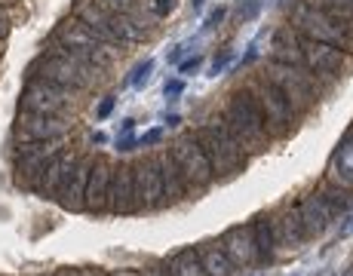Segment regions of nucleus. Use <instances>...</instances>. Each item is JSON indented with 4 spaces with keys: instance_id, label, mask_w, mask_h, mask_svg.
Returning <instances> with one entry per match:
<instances>
[{
    "instance_id": "1",
    "label": "nucleus",
    "mask_w": 353,
    "mask_h": 276,
    "mask_svg": "<svg viewBox=\"0 0 353 276\" xmlns=\"http://www.w3.org/2000/svg\"><path fill=\"white\" fill-rule=\"evenodd\" d=\"M101 68H96L92 62H86L83 56L71 52L68 46H62L59 40H50L46 52L31 65V77L46 80V83L59 86L68 92H86L101 80Z\"/></svg>"
},
{
    "instance_id": "2",
    "label": "nucleus",
    "mask_w": 353,
    "mask_h": 276,
    "mask_svg": "<svg viewBox=\"0 0 353 276\" xmlns=\"http://www.w3.org/2000/svg\"><path fill=\"white\" fill-rule=\"evenodd\" d=\"M194 138L200 141L203 153H206L209 166H212V172H215V181L219 178H234L236 172L246 169V163H249L246 147L236 141V136L228 129V123L221 117L200 123L194 129Z\"/></svg>"
},
{
    "instance_id": "3",
    "label": "nucleus",
    "mask_w": 353,
    "mask_h": 276,
    "mask_svg": "<svg viewBox=\"0 0 353 276\" xmlns=\"http://www.w3.org/2000/svg\"><path fill=\"white\" fill-rule=\"evenodd\" d=\"M289 28L307 40H320V43L353 52V22H335L332 16H325L314 0H295L292 3Z\"/></svg>"
},
{
    "instance_id": "4",
    "label": "nucleus",
    "mask_w": 353,
    "mask_h": 276,
    "mask_svg": "<svg viewBox=\"0 0 353 276\" xmlns=\"http://www.w3.org/2000/svg\"><path fill=\"white\" fill-rule=\"evenodd\" d=\"M221 120H225L228 129L236 136V141L246 147L249 157H252V153H261L264 147H268L270 136H268V129H264V114H261V107H258L255 98L249 96V89L230 92Z\"/></svg>"
},
{
    "instance_id": "5",
    "label": "nucleus",
    "mask_w": 353,
    "mask_h": 276,
    "mask_svg": "<svg viewBox=\"0 0 353 276\" xmlns=\"http://www.w3.org/2000/svg\"><path fill=\"white\" fill-rule=\"evenodd\" d=\"M261 77H268L270 83H274L276 89L286 96V102L292 105V111H295L298 117H301V114H307L310 107L316 105V98H320V83H316V77L310 71L292 68V65H283V62L268 59Z\"/></svg>"
},
{
    "instance_id": "6",
    "label": "nucleus",
    "mask_w": 353,
    "mask_h": 276,
    "mask_svg": "<svg viewBox=\"0 0 353 276\" xmlns=\"http://www.w3.org/2000/svg\"><path fill=\"white\" fill-rule=\"evenodd\" d=\"M246 89H249V96L258 102V107H261L264 129H268L270 141H274V138H286L289 132L295 129V120H298V114L292 111V105L286 102V96H283V92L276 89L268 77H252L246 83Z\"/></svg>"
},
{
    "instance_id": "7",
    "label": "nucleus",
    "mask_w": 353,
    "mask_h": 276,
    "mask_svg": "<svg viewBox=\"0 0 353 276\" xmlns=\"http://www.w3.org/2000/svg\"><path fill=\"white\" fill-rule=\"evenodd\" d=\"M169 153H172L181 178H185L188 193H203L215 184V172H212V166H209L206 153H203L200 141L194 138V132H185V136L175 138L172 147H169Z\"/></svg>"
},
{
    "instance_id": "8",
    "label": "nucleus",
    "mask_w": 353,
    "mask_h": 276,
    "mask_svg": "<svg viewBox=\"0 0 353 276\" xmlns=\"http://www.w3.org/2000/svg\"><path fill=\"white\" fill-rule=\"evenodd\" d=\"M52 40H59L62 46H68V50L77 52V56H83L86 62H92L101 71H108L114 62H117V50H114V46H108L105 40H99L96 34H90V31H86L74 16L65 19V22L59 25L56 37H52Z\"/></svg>"
},
{
    "instance_id": "9",
    "label": "nucleus",
    "mask_w": 353,
    "mask_h": 276,
    "mask_svg": "<svg viewBox=\"0 0 353 276\" xmlns=\"http://www.w3.org/2000/svg\"><path fill=\"white\" fill-rule=\"evenodd\" d=\"M298 46L304 52V65L307 71L316 77V83H332L335 77H341L344 71L353 68V52L347 50H338V46H329V43H320V40H307L298 34Z\"/></svg>"
},
{
    "instance_id": "10",
    "label": "nucleus",
    "mask_w": 353,
    "mask_h": 276,
    "mask_svg": "<svg viewBox=\"0 0 353 276\" xmlns=\"http://www.w3.org/2000/svg\"><path fill=\"white\" fill-rule=\"evenodd\" d=\"M74 96H77V92L59 89V86L46 83V80L31 77L28 86L22 89V111L43 114V117H68V120H71Z\"/></svg>"
},
{
    "instance_id": "11",
    "label": "nucleus",
    "mask_w": 353,
    "mask_h": 276,
    "mask_svg": "<svg viewBox=\"0 0 353 276\" xmlns=\"http://www.w3.org/2000/svg\"><path fill=\"white\" fill-rule=\"evenodd\" d=\"M65 138L59 141H28V145H19V153H16V181H22L25 187L34 184L40 172L50 166V160L56 157L62 147Z\"/></svg>"
},
{
    "instance_id": "12",
    "label": "nucleus",
    "mask_w": 353,
    "mask_h": 276,
    "mask_svg": "<svg viewBox=\"0 0 353 276\" xmlns=\"http://www.w3.org/2000/svg\"><path fill=\"white\" fill-rule=\"evenodd\" d=\"M270 237H274V252L276 258H286V255L301 252V246L307 242L301 231V218H298L295 206H283L280 212L270 215Z\"/></svg>"
},
{
    "instance_id": "13",
    "label": "nucleus",
    "mask_w": 353,
    "mask_h": 276,
    "mask_svg": "<svg viewBox=\"0 0 353 276\" xmlns=\"http://www.w3.org/2000/svg\"><path fill=\"white\" fill-rule=\"evenodd\" d=\"M71 132V120L68 117H43V114L19 111L16 117V138L19 145L28 141H59Z\"/></svg>"
},
{
    "instance_id": "14",
    "label": "nucleus",
    "mask_w": 353,
    "mask_h": 276,
    "mask_svg": "<svg viewBox=\"0 0 353 276\" xmlns=\"http://www.w3.org/2000/svg\"><path fill=\"white\" fill-rule=\"evenodd\" d=\"M132 172H135V197H139V206L145 209V212H157V209L166 206L157 160H154V157H145L141 163L132 166Z\"/></svg>"
},
{
    "instance_id": "15",
    "label": "nucleus",
    "mask_w": 353,
    "mask_h": 276,
    "mask_svg": "<svg viewBox=\"0 0 353 276\" xmlns=\"http://www.w3.org/2000/svg\"><path fill=\"white\" fill-rule=\"evenodd\" d=\"M219 246L225 248V255L230 258V264H234L236 270H246V267H255L258 264V248H255L252 221H246V224H236V227H228L225 237L219 240Z\"/></svg>"
},
{
    "instance_id": "16",
    "label": "nucleus",
    "mask_w": 353,
    "mask_h": 276,
    "mask_svg": "<svg viewBox=\"0 0 353 276\" xmlns=\"http://www.w3.org/2000/svg\"><path fill=\"white\" fill-rule=\"evenodd\" d=\"M295 209H298V218H301V231H304V237H307V240H320L323 233L332 227V221L338 218V215L329 209V203H325V200L320 197V191L304 193V197L295 203Z\"/></svg>"
},
{
    "instance_id": "17",
    "label": "nucleus",
    "mask_w": 353,
    "mask_h": 276,
    "mask_svg": "<svg viewBox=\"0 0 353 276\" xmlns=\"http://www.w3.org/2000/svg\"><path fill=\"white\" fill-rule=\"evenodd\" d=\"M108 212L111 215H135V212H141L139 197H135V172H132V166H117V169L111 172Z\"/></svg>"
},
{
    "instance_id": "18",
    "label": "nucleus",
    "mask_w": 353,
    "mask_h": 276,
    "mask_svg": "<svg viewBox=\"0 0 353 276\" xmlns=\"http://www.w3.org/2000/svg\"><path fill=\"white\" fill-rule=\"evenodd\" d=\"M77 160H80L77 151H59L56 157L50 160V166H46V169L40 172L37 178H34V184L28 187V191L40 193L43 200H56L59 187H62V181L68 178V172L77 166Z\"/></svg>"
},
{
    "instance_id": "19",
    "label": "nucleus",
    "mask_w": 353,
    "mask_h": 276,
    "mask_svg": "<svg viewBox=\"0 0 353 276\" xmlns=\"http://www.w3.org/2000/svg\"><path fill=\"white\" fill-rule=\"evenodd\" d=\"M92 172V157H80L77 166L68 172V178L62 181L56 193V203L65 209V212H83V193H86V181H90Z\"/></svg>"
},
{
    "instance_id": "20",
    "label": "nucleus",
    "mask_w": 353,
    "mask_h": 276,
    "mask_svg": "<svg viewBox=\"0 0 353 276\" xmlns=\"http://www.w3.org/2000/svg\"><path fill=\"white\" fill-rule=\"evenodd\" d=\"M111 172H114V166L108 163V160H101V157L92 160V172H90V181H86V193H83V212H92V215H105V212H108Z\"/></svg>"
},
{
    "instance_id": "21",
    "label": "nucleus",
    "mask_w": 353,
    "mask_h": 276,
    "mask_svg": "<svg viewBox=\"0 0 353 276\" xmlns=\"http://www.w3.org/2000/svg\"><path fill=\"white\" fill-rule=\"evenodd\" d=\"M71 16L77 19L80 25H83L90 34H96L99 40H105L108 46H114L117 50V37L111 34V12H105L101 6L96 3V0H74V10Z\"/></svg>"
},
{
    "instance_id": "22",
    "label": "nucleus",
    "mask_w": 353,
    "mask_h": 276,
    "mask_svg": "<svg viewBox=\"0 0 353 276\" xmlns=\"http://www.w3.org/2000/svg\"><path fill=\"white\" fill-rule=\"evenodd\" d=\"M338 187H350L353 191V129L344 132V138L338 141L335 153H332V166H329V178Z\"/></svg>"
},
{
    "instance_id": "23",
    "label": "nucleus",
    "mask_w": 353,
    "mask_h": 276,
    "mask_svg": "<svg viewBox=\"0 0 353 276\" xmlns=\"http://www.w3.org/2000/svg\"><path fill=\"white\" fill-rule=\"evenodd\" d=\"M154 160H157V169H160V178H163V197H166V206L181 203V200L188 197V184H185V178H181L179 166H175L172 153L160 151Z\"/></svg>"
},
{
    "instance_id": "24",
    "label": "nucleus",
    "mask_w": 353,
    "mask_h": 276,
    "mask_svg": "<svg viewBox=\"0 0 353 276\" xmlns=\"http://www.w3.org/2000/svg\"><path fill=\"white\" fill-rule=\"evenodd\" d=\"M270 59H274V62H283V65H292V68L307 71L304 52H301V46H298V34L292 28H280L274 34V40H270Z\"/></svg>"
},
{
    "instance_id": "25",
    "label": "nucleus",
    "mask_w": 353,
    "mask_h": 276,
    "mask_svg": "<svg viewBox=\"0 0 353 276\" xmlns=\"http://www.w3.org/2000/svg\"><path fill=\"white\" fill-rule=\"evenodd\" d=\"M196 258H200V267L206 276H234V270H236L219 242H203V246H196Z\"/></svg>"
},
{
    "instance_id": "26",
    "label": "nucleus",
    "mask_w": 353,
    "mask_h": 276,
    "mask_svg": "<svg viewBox=\"0 0 353 276\" xmlns=\"http://www.w3.org/2000/svg\"><path fill=\"white\" fill-rule=\"evenodd\" d=\"M111 34L117 37L120 46L141 43L148 37V28L132 16V12H111Z\"/></svg>"
},
{
    "instance_id": "27",
    "label": "nucleus",
    "mask_w": 353,
    "mask_h": 276,
    "mask_svg": "<svg viewBox=\"0 0 353 276\" xmlns=\"http://www.w3.org/2000/svg\"><path fill=\"white\" fill-rule=\"evenodd\" d=\"M163 267H166L169 276H206L200 267V258H196V246L179 248L175 255H169V261Z\"/></svg>"
},
{
    "instance_id": "28",
    "label": "nucleus",
    "mask_w": 353,
    "mask_h": 276,
    "mask_svg": "<svg viewBox=\"0 0 353 276\" xmlns=\"http://www.w3.org/2000/svg\"><path fill=\"white\" fill-rule=\"evenodd\" d=\"M252 233H255V248H258V264H274V237H270V215H255L252 218Z\"/></svg>"
},
{
    "instance_id": "29",
    "label": "nucleus",
    "mask_w": 353,
    "mask_h": 276,
    "mask_svg": "<svg viewBox=\"0 0 353 276\" xmlns=\"http://www.w3.org/2000/svg\"><path fill=\"white\" fill-rule=\"evenodd\" d=\"M320 197L329 203V209L335 215L353 212V191H350V187H338V184H332V181H323V184H320Z\"/></svg>"
},
{
    "instance_id": "30",
    "label": "nucleus",
    "mask_w": 353,
    "mask_h": 276,
    "mask_svg": "<svg viewBox=\"0 0 353 276\" xmlns=\"http://www.w3.org/2000/svg\"><path fill=\"white\" fill-rule=\"evenodd\" d=\"M151 71H154V62H151V59H145L141 65H135L132 77H129V86H135V89L148 86V80H151Z\"/></svg>"
},
{
    "instance_id": "31",
    "label": "nucleus",
    "mask_w": 353,
    "mask_h": 276,
    "mask_svg": "<svg viewBox=\"0 0 353 276\" xmlns=\"http://www.w3.org/2000/svg\"><path fill=\"white\" fill-rule=\"evenodd\" d=\"M230 62H234V50H221L219 56L212 59V65H209V74H212V77H219V74H225V68Z\"/></svg>"
},
{
    "instance_id": "32",
    "label": "nucleus",
    "mask_w": 353,
    "mask_h": 276,
    "mask_svg": "<svg viewBox=\"0 0 353 276\" xmlns=\"http://www.w3.org/2000/svg\"><path fill=\"white\" fill-rule=\"evenodd\" d=\"M258 10H261V0H240V6H236V19H240V22H249V19L258 16Z\"/></svg>"
},
{
    "instance_id": "33",
    "label": "nucleus",
    "mask_w": 353,
    "mask_h": 276,
    "mask_svg": "<svg viewBox=\"0 0 353 276\" xmlns=\"http://www.w3.org/2000/svg\"><path fill=\"white\" fill-rule=\"evenodd\" d=\"M163 136H166V129H163V126H157V129L141 132V136H139V147H154V145H160Z\"/></svg>"
},
{
    "instance_id": "34",
    "label": "nucleus",
    "mask_w": 353,
    "mask_h": 276,
    "mask_svg": "<svg viewBox=\"0 0 353 276\" xmlns=\"http://www.w3.org/2000/svg\"><path fill=\"white\" fill-rule=\"evenodd\" d=\"M181 92H185V80H166V83H163V98H166V102H175Z\"/></svg>"
},
{
    "instance_id": "35",
    "label": "nucleus",
    "mask_w": 353,
    "mask_h": 276,
    "mask_svg": "<svg viewBox=\"0 0 353 276\" xmlns=\"http://www.w3.org/2000/svg\"><path fill=\"white\" fill-rule=\"evenodd\" d=\"M225 16H228V10H225V6H215V10L206 16V22H203V31H215L221 22H225Z\"/></svg>"
},
{
    "instance_id": "36",
    "label": "nucleus",
    "mask_w": 353,
    "mask_h": 276,
    "mask_svg": "<svg viewBox=\"0 0 353 276\" xmlns=\"http://www.w3.org/2000/svg\"><path fill=\"white\" fill-rule=\"evenodd\" d=\"M105 12H129L132 10V0H96Z\"/></svg>"
},
{
    "instance_id": "37",
    "label": "nucleus",
    "mask_w": 353,
    "mask_h": 276,
    "mask_svg": "<svg viewBox=\"0 0 353 276\" xmlns=\"http://www.w3.org/2000/svg\"><path fill=\"white\" fill-rule=\"evenodd\" d=\"M135 147H139V138H132V132L114 138V151L117 153H129V151H135Z\"/></svg>"
},
{
    "instance_id": "38",
    "label": "nucleus",
    "mask_w": 353,
    "mask_h": 276,
    "mask_svg": "<svg viewBox=\"0 0 353 276\" xmlns=\"http://www.w3.org/2000/svg\"><path fill=\"white\" fill-rule=\"evenodd\" d=\"M316 6H323V10H344L353 16V0H314Z\"/></svg>"
},
{
    "instance_id": "39",
    "label": "nucleus",
    "mask_w": 353,
    "mask_h": 276,
    "mask_svg": "<svg viewBox=\"0 0 353 276\" xmlns=\"http://www.w3.org/2000/svg\"><path fill=\"white\" fill-rule=\"evenodd\" d=\"M114 107H117V96H105V98H101V102H99V120H108V117H111V114H114Z\"/></svg>"
},
{
    "instance_id": "40",
    "label": "nucleus",
    "mask_w": 353,
    "mask_h": 276,
    "mask_svg": "<svg viewBox=\"0 0 353 276\" xmlns=\"http://www.w3.org/2000/svg\"><path fill=\"white\" fill-rule=\"evenodd\" d=\"M200 65H203V56L196 52V56L185 59V62H179V71H181V74H196V71H200Z\"/></svg>"
},
{
    "instance_id": "41",
    "label": "nucleus",
    "mask_w": 353,
    "mask_h": 276,
    "mask_svg": "<svg viewBox=\"0 0 353 276\" xmlns=\"http://www.w3.org/2000/svg\"><path fill=\"white\" fill-rule=\"evenodd\" d=\"M12 31V22H10V12H6V6H0V40H6Z\"/></svg>"
},
{
    "instance_id": "42",
    "label": "nucleus",
    "mask_w": 353,
    "mask_h": 276,
    "mask_svg": "<svg viewBox=\"0 0 353 276\" xmlns=\"http://www.w3.org/2000/svg\"><path fill=\"white\" fill-rule=\"evenodd\" d=\"M175 10V0H154V12L163 19V16H169V12Z\"/></svg>"
},
{
    "instance_id": "43",
    "label": "nucleus",
    "mask_w": 353,
    "mask_h": 276,
    "mask_svg": "<svg viewBox=\"0 0 353 276\" xmlns=\"http://www.w3.org/2000/svg\"><path fill=\"white\" fill-rule=\"evenodd\" d=\"M255 59H258V46L252 43V46H249V52H246V56H243V59H240V68H246V65H252V62H255Z\"/></svg>"
},
{
    "instance_id": "44",
    "label": "nucleus",
    "mask_w": 353,
    "mask_h": 276,
    "mask_svg": "<svg viewBox=\"0 0 353 276\" xmlns=\"http://www.w3.org/2000/svg\"><path fill=\"white\" fill-rule=\"evenodd\" d=\"M132 129H135V120H132V117H126L123 123H120V132H117V136H126V132H132Z\"/></svg>"
},
{
    "instance_id": "45",
    "label": "nucleus",
    "mask_w": 353,
    "mask_h": 276,
    "mask_svg": "<svg viewBox=\"0 0 353 276\" xmlns=\"http://www.w3.org/2000/svg\"><path fill=\"white\" fill-rule=\"evenodd\" d=\"M185 50H188V46H175V50L172 52H169V62H181V56H185Z\"/></svg>"
},
{
    "instance_id": "46",
    "label": "nucleus",
    "mask_w": 353,
    "mask_h": 276,
    "mask_svg": "<svg viewBox=\"0 0 353 276\" xmlns=\"http://www.w3.org/2000/svg\"><path fill=\"white\" fill-rule=\"evenodd\" d=\"M163 123H166V126H179L181 117H179V114H169V117H163Z\"/></svg>"
},
{
    "instance_id": "47",
    "label": "nucleus",
    "mask_w": 353,
    "mask_h": 276,
    "mask_svg": "<svg viewBox=\"0 0 353 276\" xmlns=\"http://www.w3.org/2000/svg\"><path fill=\"white\" fill-rule=\"evenodd\" d=\"M80 276H108L105 270H99V267H92V270H77Z\"/></svg>"
},
{
    "instance_id": "48",
    "label": "nucleus",
    "mask_w": 353,
    "mask_h": 276,
    "mask_svg": "<svg viewBox=\"0 0 353 276\" xmlns=\"http://www.w3.org/2000/svg\"><path fill=\"white\" fill-rule=\"evenodd\" d=\"M111 276H145L141 270H117V273H111Z\"/></svg>"
},
{
    "instance_id": "49",
    "label": "nucleus",
    "mask_w": 353,
    "mask_h": 276,
    "mask_svg": "<svg viewBox=\"0 0 353 276\" xmlns=\"http://www.w3.org/2000/svg\"><path fill=\"white\" fill-rule=\"evenodd\" d=\"M52 276H80V273H77V270H71V267H65V270H56Z\"/></svg>"
},
{
    "instance_id": "50",
    "label": "nucleus",
    "mask_w": 353,
    "mask_h": 276,
    "mask_svg": "<svg viewBox=\"0 0 353 276\" xmlns=\"http://www.w3.org/2000/svg\"><path fill=\"white\" fill-rule=\"evenodd\" d=\"M148 276H169V273H166V267H151V273Z\"/></svg>"
},
{
    "instance_id": "51",
    "label": "nucleus",
    "mask_w": 353,
    "mask_h": 276,
    "mask_svg": "<svg viewBox=\"0 0 353 276\" xmlns=\"http://www.w3.org/2000/svg\"><path fill=\"white\" fill-rule=\"evenodd\" d=\"M92 145H105V136H101V132H92Z\"/></svg>"
},
{
    "instance_id": "52",
    "label": "nucleus",
    "mask_w": 353,
    "mask_h": 276,
    "mask_svg": "<svg viewBox=\"0 0 353 276\" xmlns=\"http://www.w3.org/2000/svg\"><path fill=\"white\" fill-rule=\"evenodd\" d=\"M203 3H206V0H191V10H194V12H200V10H203Z\"/></svg>"
},
{
    "instance_id": "53",
    "label": "nucleus",
    "mask_w": 353,
    "mask_h": 276,
    "mask_svg": "<svg viewBox=\"0 0 353 276\" xmlns=\"http://www.w3.org/2000/svg\"><path fill=\"white\" fill-rule=\"evenodd\" d=\"M12 3H19V0H0V6H6V10H10Z\"/></svg>"
},
{
    "instance_id": "54",
    "label": "nucleus",
    "mask_w": 353,
    "mask_h": 276,
    "mask_svg": "<svg viewBox=\"0 0 353 276\" xmlns=\"http://www.w3.org/2000/svg\"><path fill=\"white\" fill-rule=\"evenodd\" d=\"M341 276H353V264H350V267H347V270H344Z\"/></svg>"
},
{
    "instance_id": "55",
    "label": "nucleus",
    "mask_w": 353,
    "mask_h": 276,
    "mask_svg": "<svg viewBox=\"0 0 353 276\" xmlns=\"http://www.w3.org/2000/svg\"><path fill=\"white\" fill-rule=\"evenodd\" d=\"M3 46H6V40H0V59H3Z\"/></svg>"
},
{
    "instance_id": "56",
    "label": "nucleus",
    "mask_w": 353,
    "mask_h": 276,
    "mask_svg": "<svg viewBox=\"0 0 353 276\" xmlns=\"http://www.w3.org/2000/svg\"><path fill=\"white\" fill-rule=\"evenodd\" d=\"M350 129H353V126H350Z\"/></svg>"
}]
</instances>
